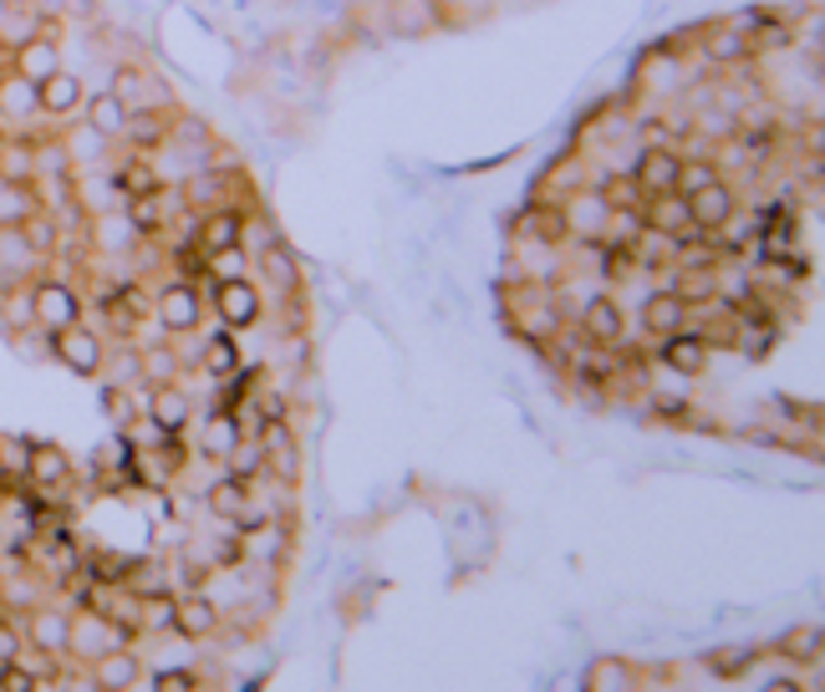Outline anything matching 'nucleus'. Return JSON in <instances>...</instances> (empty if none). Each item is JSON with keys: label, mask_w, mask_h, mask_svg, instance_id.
<instances>
[{"label": "nucleus", "mask_w": 825, "mask_h": 692, "mask_svg": "<svg viewBox=\"0 0 825 692\" xmlns=\"http://www.w3.org/2000/svg\"><path fill=\"white\" fill-rule=\"evenodd\" d=\"M107 92H113V97H118L128 113H138V107H159V103H153V97H159V87L148 82L143 67H128V61H123V67H113V82H107Z\"/></svg>", "instance_id": "cd10ccee"}, {"label": "nucleus", "mask_w": 825, "mask_h": 692, "mask_svg": "<svg viewBox=\"0 0 825 692\" xmlns=\"http://www.w3.org/2000/svg\"><path fill=\"white\" fill-rule=\"evenodd\" d=\"M67 632H72V617L61 606H36L26 617V642L51 657H67Z\"/></svg>", "instance_id": "6ab92c4d"}, {"label": "nucleus", "mask_w": 825, "mask_h": 692, "mask_svg": "<svg viewBox=\"0 0 825 692\" xmlns=\"http://www.w3.org/2000/svg\"><path fill=\"white\" fill-rule=\"evenodd\" d=\"M642 224L648 230H658V235H673L678 239V250L688 245L698 230H693V220H688V199L683 193H652L648 199V209H642Z\"/></svg>", "instance_id": "2eb2a0df"}, {"label": "nucleus", "mask_w": 825, "mask_h": 692, "mask_svg": "<svg viewBox=\"0 0 825 692\" xmlns=\"http://www.w3.org/2000/svg\"><path fill=\"white\" fill-rule=\"evenodd\" d=\"M184 199H189L194 209H205V214H209V209L230 204V189H224V178H220V174H199V178L189 184V189H184Z\"/></svg>", "instance_id": "79ce46f5"}, {"label": "nucleus", "mask_w": 825, "mask_h": 692, "mask_svg": "<svg viewBox=\"0 0 825 692\" xmlns=\"http://www.w3.org/2000/svg\"><path fill=\"white\" fill-rule=\"evenodd\" d=\"M21 647H26V632H15V626H5V621H0V667L15 662V657H21Z\"/></svg>", "instance_id": "603ef678"}, {"label": "nucleus", "mask_w": 825, "mask_h": 692, "mask_svg": "<svg viewBox=\"0 0 825 692\" xmlns=\"http://www.w3.org/2000/svg\"><path fill=\"white\" fill-rule=\"evenodd\" d=\"M138 362H143V383L148 387L178 383V367H184V356H178L169 341H148V347H138Z\"/></svg>", "instance_id": "7c9ffc66"}, {"label": "nucleus", "mask_w": 825, "mask_h": 692, "mask_svg": "<svg viewBox=\"0 0 825 692\" xmlns=\"http://www.w3.org/2000/svg\"><path fill=\"white\" fill-rule=\"evenodd\" d=\"M0 178H15V184L36 178V159H31V143H0Z\"/></svg>", "instance_id": "49530a36"}, {"label": "nucleus", "mask_w": 825, "mask_h": 692, "mask_svg": "<svg viewBox=\"0 0 825 692\" xmlns=\"http://www.w3.org/2000/svg\"><path fill=\"white\" fill-rule=\"evenodd\" d=\"M26 458H31V438L0 433V479H26Z\"/></svg>", "instance_id": "37998d69"}, {"label": "nucleus", "mask_w": 825, "mask_h": 692, "mask_svg": "<svg viewBox=\"0 0 825 692\" xmlns=\"http://www.w3.org/2000/svg\"><path fill=\"white\" fill-rule=\"evenodd\" d=\"M82 77L72 72H51L46 82H36V113H46V118H77L82 113Z\"/></svg>", "instance_id": "a211bd4d"}, {"label": "nucleus", "mask_w": 825, "mask_h": 692, "mask_svg": "<svg viewBox=\"0 0 825 692\" xmlns=\"http://www.w3.org/2000/svg\"><path fill=\"white\" fill-rule=\"evenodd\" d=\"M205 504H209V515L214 519H224L230 530H240V535H251L255 525H266V509L251 500V484L245 479H235V473H224V479H214V484L205 489Z\"/></svg>", "instance_id": "f257e3e1"}, {"label": "nucleus", "mask_w": 825, "mask_h": 692, "mask_svg": "<svg viewBox=\"0 0 825 692\" xmlns=\"http://www.w3.org/2000/svg\"><path fill=\"white\" fill-rule=\"evenodd\" d=\"M260 443H266V479H276V484H295V479H301V443H295L291 423H286V418L266 423Z\"/></svg>", "instance_id": "f8f14e48"}, {"label": "nucleus", "mask_w": 825, "mask_h": 692, "mask_svg": "<svg viewBox=\"0 0 825 692\" xmlns=\"http://www.w3.org/2000/svg\"><path fill=\"white\" fill-rule=\"evenodd\" d=\"M205 260H209V266H205L209 280H235V275H245V270H251V250H245V245L214 250V255H205Z\"/></svg>", "instance_id": "c03bdc74"}, {"label": "nucleus", "mask_w": 825, "mask_h": 692, "mask_svg": "<svg viewBox=\"0 0 825 692\" xmlns=\"http://www.w3.org/2000/svg\"><path fill=\"white\" fill-rule=\"evenodd\" d=\"M240 438H245V433H240V423H235L230 408H220V413H209L205 423H199V454H205L209 464H224Z\"/></svg>", "instance_id": "393cba45"}, {"label": "nucleus", "mask_w": 825, "mask_h": 692, "mask_svg": "<svg viewBox=\"0 0 825 692\" xmlns=\"http://www.w3.org/2000/svg\"><path fill=\"white\" fill-rule=\"evenodd\" d=\"M704 46H708V57L723 61V67H734V61H750V51H754L750 36H744V31H734L729 21H723V26H708V31H704Z\"/></svg>", "instance_id": "2f4dec72"}, {"label": "nucleus", "mask_w": 825, "mask_h": 692, "mask_svg": "<svg viewBox=\"0 0 825 692\" xmlns=\"http://www.w3.org/2000/svg\"><path fill=\"white\" fill-rule=\"evenodd\" d=\"M82 118H88V128L97 138H118L123 122H128V107L103 87V92H92V97H82Z\"/></svg>", "instance_id": "c85d7f7f"}, {"label": "nucleus", "mask_w": 825, "mask_h": 692, "mask_svg": "<svg viewBox=\"0 0 825 692\" xmlns=\"http://www.w3.org/2000/svg\"><path fill=\"white\" fill-rule=\"evenodd\" d=\"M31 316L42 331H61V326L82 321V295L67 280H36L31 285Z\"/></svg>", "instance_id": "423d86ee"}, {"label": "nucleus", "mask_w": 825, "mask_h": 692, "mask_svg": "<svg viewBox=\"0 0 825 692\" xmlns=\"http://www.w3.org/2000/svg\"><path fill=\"white\" fill-rule=\"evenodd\" d=\"M576 316H581V337H586V347H617L621 331H627V321H621V306L606 291L586 295Z\"/></svg>", "instance_id": "9b49d317"}, {"label": "nucleus", "mask_w": 825, "mask_h": 692, "mask_svg": "<svg viewBox=\"0 0 825 692\" xmlns=\"http://www.w3.org/2000/svg\"><path fill=\"white\" fill-rule=\"evenodd\" d=\"M153 316H159V326L169 337H189V331H199V321H205V291H199L194 280H174V285L159 291Z\"/></svg>", "instance_id": "7ed1b4c3"}, {"label": "nucleus", "mask_w": 825, "mask_h": 692, "mask_svg": "<svg viewBox=\"0 0 825 692\" xmlns=\"http://www.w3.org/2000/svg\"><path fill=\"white\" fill-rule=\"evenodd\" d=\"M224 473H235V479L255 484V479L266 473V443H260V438H240L235 448H230V458H224Z\"/></svg>", "instance_id": "c9c22d12"}, {"label": "nucleus", "mask_w": 825, "mask_h": 692, "mask_svg": "<svg viewBox=\"0 0 825 692\" xmlns=\"http://www.w3.org/2000/svg\"><path fill=\"white\" fill-rule=\"evenodd\" d=\"M255 266H260V275L276 285V291H286V295H295L301 291V266H295V255L280 245V239H270V245H260V250L251 255Z\"/></svg>", "instance_id": "a878e982"}, {"label": "nucleus", "mask_w": 825, "mask_h": 692, "mask_svg": "<svg viewBox=\"0 0 825 692\" xmlns=\"http://www.w3.org/2000/svg\"><path fill=\"white\" fill-rule=\"evenodd\" d=\"M713 178H723L713 159H683L678 163V193H698L704 184H713Z\"/></svg>", "instance_id": "09e8293b"}, {"label": "nucleus", "mask_w": 825, "mask_h": 692, "mask_svg": "<svg viewBox=\"0 0 825 692\" xmlns=\"http://www.w3.org/2000/svg\"><path fill=\"white\" fill-rule=\"evenodd\" d=\"M143 392H148V383H138V387H118V383H107L103 387V413H107V423L118 427H133L138 418H143Z\"/></svg>", "instance_id": "c756f323"}, {"label": "nucleus", "mask_w": 825, "mask_h": 692, "mask_svg": "<svg viewBox=\"0 0 825 692\" xmlns=\"http://www.w3.org/2000/svg\"><path fill=\"white\" fill-rule=\"evenodd\" d=\"M637 667L627 662V657H596V662L586 667V678H581V688L591 692H637Z\"/></svg>", "instance_id": "bb28decb"}, {"label": "nucleus", "mask_w": 825, "mask_h": 692, "mask_svg": "<svg viewBox=\"0 0 825 692\" xmlns=\"http://www.w3.org/2000/svg\"><path fill=\"white\" fill-rule=\"evenodd\" d=\"M821 626H795V632L780 642V652L790 657V662H821Z\"/></svg>", "instance_id": "a18cd8bd"}, {"label": "nucleus", "mask_w": 825, "mask_h": 692, "mask_svg": "<svg viewBox=\"0 0 825 692\" xmlns=\"http://www.w3.org/2000/svg\"><path fill=\"white\" fill-rule=\"evenodd\" d=\"M103 367H107V383H118V387H138V383H143V362H138V347H107Z\"/></svg>", "instance_id": "4c0bfd02"}, {"label": "nucleus", "mask_w": 825, "mask_h": 692, "mask_svg": "<svg viewBox=\"0 0 825 692\" xmlns=\"http://www.w3.org/2000/svg\"><path fill=\"white\" fill-rule=\"evenodd\" d=\"M199 367L214 377V383H224V377H235L240 367H245V356H240V341H235V331H214L209 341H199Z\"/></svg>", "instance_id": "b1692460"}, {"label": "nucleus", "mask_w": 825, "mask_h": 692, "mask_svg": "<svg viewBox=\"0 0 825 692\" xmlns=\"http://www.w3.org/2000/svg\"><path fill=\"white\" fill-rule=\"evenodd\" d=\"M128 224H133V235L143 239V235H159L163 224V199H159V189H143V193H133L128 199Z\"/></svg>", "instance_id": "e433bc0d"}, {"label": "nucleus", "mask_w": 825, "mask_h": 692, "mask_svg": "<svg viewBox=\"0 0 825 692\" xmlns=\"http://www.w3.org/2000/svg\"><path fill=\"white\" fill-rule=\"evenodd\" d=\"M26 484H36L42 494L72 484V458H67V448H61V443H31Z\"/></svg>", "instance_id": "dca6fc26"}, {"label": "nucleus", "mask_w": 825, "mask_h": 692, "mask_svg": "<svg viewBox=\"0 0 825 692\" xmlns=\"http://www.w3.org/2000/svg\"><path fill=\"white\" fill-rule=\"evenodd\" d=\"M688 199V220H693V230H704V235H713L729 214L739 209V199H734V189L723 184V178H713V184H704L698 193H683Z\"/></svg>", "instance_id": "4468645a"}, {"label": "nucleus", "mask_w": 825, "mask_h": 692, "mask_svg": "<svg viewBox=\"0 0 825 692\" xmlns=\"http://www.w3.org/2000/svg\"><path fill=\"white\" fill-rule=\"evenodd\" d=\"M663 367L667 372H678V377H704L708 362H713V347H708V337L698 331V326H678L673 337H663Z\"/></svg>", "instance_id": "6e6552de"}, {"label": "nucleus", "mask_w": 825, "mask_h": 692, "mask_svg": "<svg viewBox=\"0 0 825 692\" xmlns=\"http://www.w3.org/2000/svg\"><path fill=\"white\" fill-rule=\"evenodd\" d=\"M688 321H693V310L683 306V301L667 291V285H663V291H652L648 301H642V326H648L658 341L673 337V331H678V326H688Z\"/></svg>", "instance_id": "5701e85b"}, {"label": "nucleus", "mask_w": 825, "mask_h": 692, "mask_svg": "<svg viewBox=\"0 0 825 692\" xmlns=\"http://www.w3.org/2000/svg\"><path fill=\"white\" fill-rule=\"evenodd\" d=\"M21 235H26L31 255L42 260V255H57L61 224H57V214H51V209H36V214H26V220H21Z\"/></svg>", "instance_id": "473e14b6"}, {"label": "nucleus", "mask_w": 825, "mask_h": 692, "mask_svg": "<svg viewBox=\"0 0 825 692\" xmlns=\"http://www.w3.org/2000/svg\"><path fill=\"white\" fill-rule=\"evenodd\" d=\"M606 199V209H642V189L637 178H612V184H596Z\"/></svg>", "instance_id": "8fccbe9b"}, {"label": "nucleus", "mask_w": 825, "mask_h": 692, "mask_svg": "<svg viewBox=\"0 0 825 692\" xmlns=\"http://www.w3.org/2000/svg\"><path fill=\"white\" fill-rule=\"evenodd\" d=\"M678 153L673 148H663V143H652V148H642L637 153V163H632V178H637V189L648 193H678Z\"/></svg>", "instance_id": "ddd939ff"}, {"label": "nucleus", "mask_w": 825, "mask_h": 692, "mask_svg": "<svg viewBox=\"0 0 825 692\" xmlns=\"http://www.w3.org/2000/svg\"><path fill=\"white\" fill-rule=\"evenodd\" d=\"M51 356H57L67 372H77V377H97L103 372V356H107V341L92 331V326L72 321L61 326V331H51Z\"/></svg>", "instance_id": "f03ea898"}, {"label": "nucleus", "mask_w": 825, "mask_h": 692, "mask_svg": "<svg viewBox=\"0 0 825 692\" xmlns=\"http://www.w3.org/2000/svg\"><path fill=\"white\" fill-rule=\"evenodd\" d=\"M118 138H133V148H159L163 143V122L153 118V107H138V113H128V122H123Z\"/></svg>", "instance_id": "a19ab883"}, {"label": "nucleus", "mask_w": 825, "mask_h": 692, "mask_svg": "<svg viewBox=\"0 0 825 692\" xmlns=\"http://www.w3.org/2000/svg\"><path fill=\"white\" fill-rule=\"evenodd\" d=\"M531 239H541V245H560V239H571L566 235V214H560V204H535L525 209V224H520Z\"/></svg>", "instance_id": "f704fd0d"}, {"label": "nucleus", "mask_w": 825, "mask_h": 692, "mask_svg": "<svg viewBox=\"0 0 825 692\" xmlns=\"http://www.w3.org/2000/svg\"><path fill=\"white\" fill-rule=\"evenodd\" d=\"M143 418L159 427L163 438H184V433H189V418H194V398L178 383H159L143 392Z\"/></svg>", "instance_id": "0eeeda50"}, {"label": "nucleus", "mask_w": 825, "mask_h": 692, "mask_svg": "<svg viewBox=\"0 0 825 692\" xmlns=\"http://www.w3.org/2000/svg\"><path fill=\"white\" fill-rule=\"evenodd\" d=\"M148 688H153V692H194V688H199V678H194L189 667H163V672H153V678H148Z\"/></svg>", "instance_id": "3c124183"}, {"label": "nucleus", "mask_w": 825, "mask_h": 692, "mask_svg": "<svg viewBox=\"0 0 825 692\" xmlns=\"http://www.w3.org/2000/svg\"><path fill=\"white\" fill-rule=\"evenodd\" d=\"M51 72H61V46L46 36V31H36L31 42L15 46V77H26V82H46Z\"/></svg>", "instance_id": "412c9836"}, {"label": "nucleus", "mask_w": 825, "mask_h": 692, "mask_svg": "<svg viewBox=\"0 0 825 692\" xmlns=\"http://www.w3.org/2000/svg\"><path fill=\"white\" fill-rule=\"evenodd\" d=\"M428 21H439V5H433V0H393V26H398L403 36L423 31Z\"/></svg>", "instance_id": "ea45409f"}, {"label": "nucleus", "mask_w": 825, "mask_h": 692, "mask_svg": "<svg viewBox=\"0 0 825 692\" xmlns=\"http://www.w3.org/2000/svg\"><path fill=\"white\" fill-rule=\"evenodd\" d=\"M560 214H566V235L586 239V245H602L606 220H612V209H606L602 189H576L571 199L560 204Z\"/></svg>", "instance_id": "1a4fd4ad"}, {"label": "nucleus", "mask_w": 825, "mask_h": 692, "mask_svg": "<svg viewBox=\"0 0 825 692\" xmlns=\"http://www.w3.org/2000/svg\"><path fill=\"white\" fill-rule=\"evenodd\" d=\"M5 5H31V0H5Z\"/></svg>", "instance_id": "5fc2aeb1"}, {"label": "nucleus", "mask_w": 825, "mask_h": 692, "mask_svg": "<svg viewBox=\"0 0 825 692\" xmlns=\"http://www.w3.org/2000/svg\"><path fill=\"white\" fill-rule=\"evenodd\" d=\"M754 662H759V652H754V647H723V652H713V657H708V667H713L719 678H744Z\"/></svg>", "instance_id": "de8ad7c7"}, {"label": "nucleus", "mask_w": 825, "mask_h": 692, "mask_svg": "<svg viewBox=\"0 0 825 692\" xmlns=\"http://www.w3.org/2000/svg\"><path fill=\"white\" fill-rule=\"evenodd\" d=\"M194 245H199L205 255L230 250V245H245V214H240V209H230V204L209 209L205 220L194 224Z\"/></svg>", "instance_id": "f3484780"}, {"label": "nucleus", "mask_w": 825, "mask_h": 692, "mask_svg": "<svg viewBox=\"0 0 825 692\" xmlns=\"http://www.w3.org/2000/svg\"><path fill=\"white\" fill-rule=\"evenodd\" d=\"M42 209V199H36V189L26 184H15V178H0V224H21L26 214H36Z\"/></svg>", "instance_id": "72a5a7b5"}, {"label": "nucleus", "mask_w": 825, "mask_h": 692, "mask_svg": "<svg viewBox=\"0 0 825 692\" xmlns=\"http://www.w3.org/2000/svg\"><path fill=\"white\" fill-rule=\"evenodd\" d=\"M0 113H11V118L36 113V82H26V77H5V82H0Z\"/></svg>", "instance_id": "58836bf2"}, {"label": "nucleus", "mask_w": 825, "mask_h": 692, "mask_svg": "<svg viewBox=\"0 0 825 692\" xmlns=\"http://www.w3.org/2000/svg\"><path fill=\"white\" fill-rule=\"evenodd\" d=\"M209 301H214V316H220L224 331H245V326L260 321V285H255L251 275H235V280H214V291H209Z\"/></svg>", "instance_id": "20e7f679"}, {"label": "nucleus", "mask_w": 825, "mask_h": 692, "mask_svg": "<svg viewBox=\"0 0 825 692\" xmlns=\"http://www.w3.org/2000/svg\"><path fill=\"white\" fill-rule=\"evenodd\" d=\"M15 11V5H5V0H0V26H5V15H11Z\"/></svg>", "instance_id": "864d4df0"}, {"label": "nucleus", "mask_w": 825, "mask_h": 692, "mask_svg": "<svg viewBox=\"0 0 825 692\" xmlns=\"http://www.w3.org/2000/svg\"><path fill=\"white\" fill-rule=\"evenodd\" d=\"M148 667H143V657H138L128 642H118V647H107L97 662H92V678H97V688L103 692H128V688H148V678H143Z\"/></svg>", "instance_id": "9d476101"}, {"label": "nucleus", "mask_w": 825, "mask_h": 692, "mask_svg": "<svg viewBox=\"0 0 825 692\" xmlns=\"http://www.w3.org/2000/svg\"><path fill=\"white\" fill-rule=\"evenodd\" d=\"M174 621H178V590H169V586L138 590V632L174 636Z\"/></svg>", "instance_id": "4be33fe9"}, {"label": "nucleus", "mask_w": 825, "mask_h": 692, "mask_svg": "<svg viewBox=\"0 0 825 692\" xmlns=\"http://www.w3.org/2000/svg\"><path fill=\"white\" fill-rule=\"evenodd\" d=\"M133 632H123V626H113V621L97 611V606H82L72 617V632H67V657H82V662H97L107 647H118V642H128Z\"/></svg>", "instance_id": "39448f33"}, {"label": "nucleus", "mask_w": 825, "mask_h": 692, "mask_svg": "<svg viewBox=\"0 0 825 692\" xmlns=\"http://www.w3.org/2000/svg\"><path fill=\"white\" fill-rule=\"evenodd\" d=\"M220 632V606L209 601L205 590H178V621H174V636H214Z\"/></svg>", "instance_id": "aec40b11"}]
</instances>
